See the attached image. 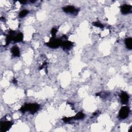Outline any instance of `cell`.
Segmentation results:
<instances>
[{
	"mask_svg": "<svg viewBox=\"0 0 132 132\" xmlns=\"http://www.w3.org/2000/svg\"><path fill=\"white\" fill-rule=\"evenodd\" d=\"M13 83H14V84H16L17 83V79H14V80L13 81Z\"/></svg>",
	"mask_w": 132,
	"mask_h": 132,
	"instance_id": "obj_17",
	"label": "cell"
},
{
	"mask_svg": "<svg viewBox=\"0 0 132 132\" xmlns=\"http://www.w3.org/2000/svg\"><path fill=\"white\" fill-rule=\"evenodd\" d=\"M23 35L22 33H20L18 34L15 37L14 41L15 42H21L23 40Z\"/></svg>",
	"mask_w": 132,
	"mask_h": 132,
	"instance_id": "obj_12",
	"label": "cell"
},
{
	"mask_svg": "<svg viewBox=\"0 0 132 132\" xmlns=\"http://www.w3.org/2000/svg\"><path fill=\"white\" fill-rule=\"evenodd\" d=\"M14 34L15 32L13 30H10V31L9 32V34L7 35L6 37V45L10 44V41L13 40H14L15 37L14 36Z\"/></svg>",
	"mask_w": 132,
	"mask_h": 132,
	"instance_id": "obj_8",
	"label": "cell"
},
{
	"mask_svg": "<svg viewBox=\"0 0 132 132\" xmlns=\"http://www.w3.org/2000/svg\"><path fill=\"white\" fill-rule=\"evenodd\" d=\"M39 108L40 106L37 104H25L20 108V111L22 112L28 111L32 114H34L38 111Z\"/></svg>",
	"mask_w": 132,
	"mask_h": 132,
	"instance_id": "obj_1",
	"label": "cell"
},
{
	"mask_svg": "<svg viewBox=\"0 0 132 132\" xmlns=\"http://www.w3.org/2000/svg\"><path fill=\"white\" fill-rule=\"evenodd\" d=\"M132 6L130 5L125 4L121 7V12L123 14H127L131 11Z\"/></svg>",
	"mask_w": 132,
	"mask_h": 132,
	"instance_id": "obj_7",
	"label": "cell"
},
{
	"mask_svg": "<svg viewBox=\"0 0 132 132\" xmlns=\"http://www.w3.org/2000/svg\"><path fill=\"white\" fill-rule=\"evenodd\" d=\"M21 3H22V4H25L26 3V1H20V2Z\"/></svg>",
	"mask_w": 132,
	"mask_h": 132,
	"instance_id": "obj_18",
	"label": "cell"
},
{
	"mask_svg": "<svg viewBox=\"0 0 132 132\" xmlns=\"http://www.w3.org/2000/svg\"><path fill=\"white\" fill-rule=\"evenodd\" d=\"M85 117V115L82 112H78L75 117H72V120H79L82 119Z\"/></svg>",
	"mask_w": 132,
	"mask_h": 132,
	"instance_id": "obj_13",
	"label": "cell"
},
{
	"mask_svg": "<svg viewBox=\"0 0 132 132\" xmlns=\"http://www.w3.org/2000/svg\"><path fill=\"white\" fill-rule=\"evenodd\" d=\"M125 43L126 47L129 50H131L132 49V38H127L125 39Z\"/></svg>",
	"mask_w": 132,
	"mask_h": 132,
	"instance_id": "obj_11",
	"label": "cell"
},
{
	"mask_svg": "<svg viewBox=\"0 0 132 132\" xmlns=\"http://www.w3.org/2000/svg\"><path fill=\"white\" fill-rule=\"evenodd\" d=\"M32 3H34V2H35V1H30Z\"/></svg>",
	"mask_w": 132,
	"mask_h": 132,
	"instance_id": "obj_19",
	"label": "cell"
},
{
	"mask_svg": "<svg viewBox=\"0 0 132 132\" xmlns=\"http://www.w3.org/2000/svg\"><path fill=\"white\" fill-rule=\"evenodd\" d=\"M57 32V30L55 29V28H53L51 30V34L52 35V37H55V35H56V34Z\"/></svg>",
	"mask_w": 132,
	"mask_h": 132,
	"instance_id": "obj_16",
	"label": "cell"
},
{
	"mask_svg": "<svg viewBox=\"0 0 132 132\" xmlns=\"http://www.w3.org/2000/svg\"><path fill=\"white\" fill-rule=\"evenodd\" d=\"M63 10L66 13H71L74 15L77 14L78 11V10L73 6H67L63 7Z\"/></svg>",
	"mask_w": 132,
	"mask_h": 132,
	"instance_id": "obj_5",
	"label": "cell"
},
{
	"mask_svg": "<svg viewBox=\"0 0 132 132\" xmlns=\"http://www.w3.org/2000/svg\"><path fill=\"white\" fill-rule=\"evenodd\" d=\"M73 45V43L70 41H64L63 42V44H61V47L64 50H68L71 48Z\"/></svg>",
	"mask_w": 132,
	"mask_h": 132,
	"instance_id": "obj_9",
	"label": "cell"
},
{
	"mask_svg": "<svg viewBox=\"0 0 132 132\" xmlns=\"http://www.w3.org/2000/svg\"><path fill=\"white\" fill-rule=\"evenodd\" d=\"M63 40L60 39H57L55 37H52L50 40L46 44L48 47L51 48H57L61 46L63 44Z\"/></svg>",
	"mask_w": 132,
	"mask_h": 132,
	"instance_id": "obj_2",
	"label": "cell"
},
{
	"mask_svg": "<svg viewBox=\"0 0 132 132\" xmlns=\"http://www.w3.org/2000/svg\"><path fill=\"white\" fill-rule=\"evenodd\" d=\"M129 113H130V108L127 106H123L120 110L119 116L121 119H124L127 117Z\"/></svg>",
	"mask_w": 132,
	"mask_h": 132,
	"instance_id": "obj_3",
	"label": "cell"
},
{
	"mask_svg": "<svg viewBox=\"0 0 132 132\" xmlns=\"http://www.w3.org/2000/svg\"><path fill=\"white\" fill-rule=\"evenodd\" d=\"M93 25L94 26H96L97 27H100V28H103L104 26L102 24H101L99 22H94L93 23Z\"/></svg>",
	"mask_w": 132,
	"mask_h": 132,
	"instance_id": "obj_15",
	"label": "cell"
},
{
	"mask_svg": "<svg viewBox=\"0 0 132 132\" xmlns=\"http://www.w3.org/2000/svg\"><path fill=\"white\" fill-rule=\"evenodd\" d=\"M29 13V11L27 10H23L21 11L20 14H19V17L20 18H23L25 17V16L27 15V14Z\"/></svg>",
	"mask_w": 132,
	"mask_h": 132,
	"instance_id": "obj_14",
	"label": "cell"
},
{
	"mask_svg": "<svg viewBox=\"0 0 132 132\" xmlns=\"http://www.w3.org/2000/svg\"><path fill=\"white\" fill-rule=\"evenodd\" d=\"M13 123L10 121H4L1 123V132H5L10 129Z\"/></svg>",
	"mask_w": 132,
	"mask_h": 132,
	"instance_id": "obj_4",
	"label": "cell"
},
{
	"mask_svg": "<svg viewBox=\"0 0 132 132\" xmlns=\"http://www.w3.org/2000/svg\"><path fill=\"white\" fill-rule=\"evenodd\" d=\"M11 52L12 54L14 56L19 57L20 56V50L17 47H14L11 48Z\"/></svg>",
	"mask_w": 132,
	"mask_h": 132,
	"instance_id": "obj_10",
	"label": "cell"
},
{
	"mask_svg": "<svg viewBox=\"0 0 132 132\" xmlns=\"http://www.w3.org/2000/svg\"><path fill=\"white\" fill-rule=\"evenodd\" d=\"M120 98L122 104H125L128 102L129 100V96L127 93L125 92H122L120 94Z\"/></svg>",
	"mask_w": 132,
	"mask_h": 132,
	"instance_id": "obj_6",
	"label": "cell"
}]
</instances>
